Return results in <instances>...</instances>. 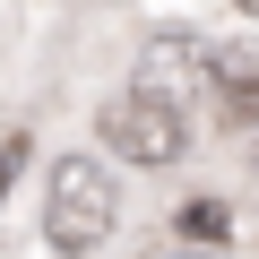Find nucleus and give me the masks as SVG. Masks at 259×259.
<instances>
[{
    "mask_svg": "<svg viewBox=\"0 0 259 259\" xmlns=\"http://www.w3.org/2000/svg\"><path fill=\"white\" fill-rule=\"evenodd\" d=\"M112 216H121L112 173L95 156H52V173H44V242L61 259H87V250L112 242Z\"/></svg>",
    "mask_w": 259,
    "mask_h": 259,
    "instance_id": "nucleus-1",
    "label": "nucleus"
},
{
    "mask_svg": "<svg viewBox=\"0 0 259 259\" xmlns=\"http://www.w3.org/2000/svg\"><path fill=\"white\" fill-rule=\"evenodd\" d=\"M104 147H112L121 164H139V173L182 164V156H190V104H173V95H156V87L130 78V87L104 104Z\"/></svg>",
    "mask_w": 259,
    "mask_h": 259,
    "instance_id": "nucleus-2",
    "label": "nucleus"
},
{
    "mask_svg": "<svg viewBox=\"0 0 259 259\" xmlns=\"http://www.w3.org/2000/svg\"><path fill=\"white\" fill-rule=\"evenodd\" d=\"M147 69H139V87H156V95H173V104H190V87H207V44L199 35H156L147 52H139Z\"/></svg>",
    "mask_w": 259,
    "mask_h": 259,
    "instance_id": "nucleus-3",
    "label": "nucleus"
},
{
    "mask_svg": "<svg viewBox=\"0 0 259 259\" xmlns=\"http://www.w3.org/2000/svg\"><path fill=\"white\" fill-rule=\"evenodd\" d=\"M207 95L225 121H259V44H216L207 52Z\"/></svg>",
    "mask_w": 259,
    "mask_h": 259,
    "instance_id": "nucleus-4",
    "label": "nucleus"
},
{
    "mask_svg": "<svg viewBox=\"0 0 259 259\" xmlns=\"http://www.w3.org/2000/svg\"><path fill=\"white\" fill-rule=\"evenodd\" d=\"M182 233H190V242H225V207L190 199V207H182Z\"/></svg>",
    "mask_w": 259,
    "mask_h": 259,
    "instance_id": "nucleus-5",
    "label": "nucleus"
},
{
    "mask_svg": "<svg viewBox=\"0 0 259 259\" xmlns=\"http://www.w3.org/2000/svg\"><path fill=\"white\" fill-rule=\"evenodd\" d=\"M18 164H26V130H9V139H0V199H9V182H18Z\"/></svg>",
    "mask_w": 259,
    "mask_h": 259,
    "instance_id": "nucleus-6",
    "label": "nucleus"
},
{
    "mask_svg": "<svg viewBox=\"0 0 259 259\" xmlns=\"http://www.w3.org/2000/svg\"><path fill=\"white\" fill-rule=\"evenodd\" d=\"M250 9H259V0H250Z\"/></svg>",
    "mask_w": 259,
    "mask_h": 259,
    "instance_id": "nucleus-7",
    "label": "nucleus"
}]
</instances>
